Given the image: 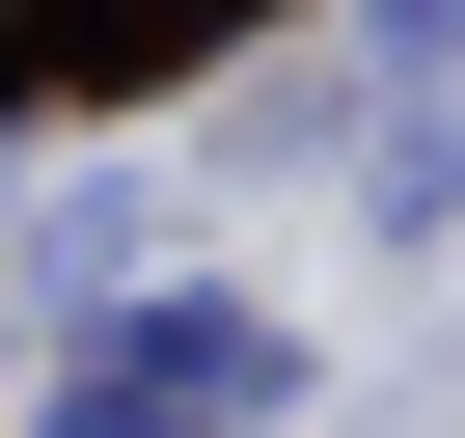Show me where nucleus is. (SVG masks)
<instances>
[{
  "instance_id": "nucleus-1",
  "label": "nucleus",
  "mask_w": 465,
  "mask_h": 438,
  "mask_svg": "<svg viewBox=\"0 0 465 438\" xmlns=\"http://www.w3.org/2000/svg\"><path fill=\"white\" fill-rule=\"evenodd\" d=\"M219 411H274V329H247V302H192V329H137V356L83 383V438H219Z\"/></svg>"
},
{
  "instance_id": "nucleus-2",
  "label": "nucleus",
  "mask_w": 465,
  "mask_h": 438,
  "mask_svg": "<svg viewBox=\"0 0 465 438\" xmlns=\"http://www.w3.org/2000/svg\"><path fill=\"white\" fill-rule=\"evenodd\" d=\"M28 55H55V0H0V83H28Z\"/></svg>"
}]
</instances>
